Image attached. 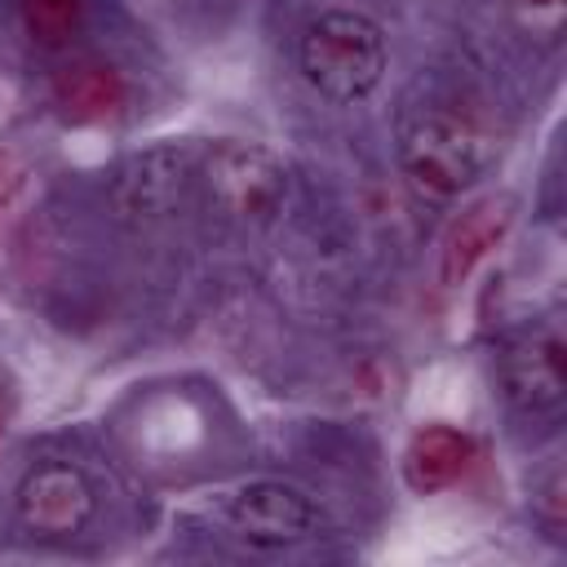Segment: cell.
<instances>
[{"mask_svg": "<svg viewBox=\"0 0 567 567\" xmlns=\"http://www.w3.org/2000/svg\"><path fill=\"white\" fill-rule=\"evenodd\" d=\"M297 66L319 97L363 102L385 75V35L368 13L328 9L306 27Z\"/></svg>", "mask_w": 567, "mask_h": 567, "instance_id": "obj_2", "label": "cell"}, {"mask_svg": "<svg viewBox=\"0 0 567 567\" xmlns=\"http://www.w3.org/2000/svg\"><path fill=\"white\" fill-rule=\"evenodd\" d=\"M22 27L31 31V40L40 44H62L75 35L80 18H84V0H18Z\"/></svg>", "mask_w": 567, "mask_h": 567, "instance_id": "obj_11", "label": "cell"}, {"mask_svg": "<svg viewBox=\"0 0 567 567\" xmlns=\"http://www.w3.org/2000/svg\"><path fill=\"white\" fill-rule=\"evenodd\" d=\"M93 514H97V492L89 474L66 461H44L27 470L18 483V523L31 536H44V540L75 536L93 523Z\"/></svg>", "mask_w": 567, "mask_h": 567, "instance_id": "obj_5", "label": "cell"}, {"mask_svg": "<svg viewBox=\"0 0 567 567\" xmlns=\"http://www.w3.org/2000/svg\"><path fill=\"white\" fill-rule=\"evenodd\" d=\"M22 190H27V164L9 146H0V213H9L22 199Z\"/></svg>", "mask_w": 567, "mask_h": 567, "instance_id": "obj_14", "label": "cell"}, {"mask_svg": "<svg viewBox=\"0 0 567 567\" xmlns=\"http://www.w3.org/2000/svg\"><path fill=\"white\" fill-rule=\"evenodd\" d=\"M514 18L532 40L554 44L563 35V18H567V0H514Z\"/></svg>", "mask_w": 567, "mask_h": 567, "instance_id": "obj_12", "label": "cell"}, {"mask_svg": "<svg viewBox=\"0 0 567 567\" xmlns=\"http://www.w3.org/2000/svg\"><path fill=\"white\" fill-rule=\"evenodd\" d=\"M208 204L235 226H270L288 204V164L248 137H221L199 159Z\"/></svg>", "mask_w": 567, "mask_h": 567, "instance_id": "obj_3", "label": "cell"}, {"mask_svg": "<svg viewBox=\"0 0 567 567\" xmlns=\"http://www.w3.org/2000/svg\"><path fill=\"white\" fill-rule=\"evenodd\" d=\"M496 159V128L478 106L430 102L399 124V164L416 190L434 199H456Z\"/></svg>", "mask_w": 567, "mask_h": 567, "instance_id": "obj_1", "label": "cell"}, {"mask_svg": "<svg viewBox=\"0 0 567 567\" xmlns=\"http://www.w3.org/2000/svg\"><path fill=\"white\" fill-rule=\"evenodd\" d=\"M226 523L252 549H284V545L306 540L319 527V509L301 487L261 478V483H248L230 496Z\"/></svg>", "mask_w": 567, "mask_h": 567, "instance_id": "obj_6", "label": "cell"}, {"mask_svg": "<svg viewBox=\"0 0 567 567\" xmlns=\"http://www.w3.org/2000/svg\"><path fill=\"white\" fill-rule=\"evenodd\" d=\"M470 465H474V439L456 425H421L403 447V478L421 496L452 487Z\"/></svg>", "mask_w": 567, "mask_h": 567, "instance_id": "obj_10", "label": "cell"}, {"mask_svg": "<svg viewBox=\"0 0 567 567\" xmlns=\"http://www.w3.org/2000/svg\"><path fill=\"white\" fill-rule=\"evenodd\" d=\"M536 514L545 518V527L558 536V527H563V470L554 465L545 478H540V487H536Z\"/></svg>", "mask_w": 567, "mask_h": 567, "instance_id": "obj_13", "label": "cell"}, {"mask_svg": "<svg viewBox=\"0 0 567 567\" xmlns=\"http://www.w3.org/2000/svg\"><path fill=\"white\" fill-rule=\"evenodd\" d=\"M195 182H199L195 155L177 142H159L120 164L111 182V204L128 226H164L186 208Z\"/></svg>", "mask_w": 567, "mask_h": 567, "instance_id": "obj_4", "label": "cell"}, {"mask_svg": "<svg viewBox=\"0 0 567 567\" xmlns=\"http://www.w3.org/2000/svg\"><path fill=\"white\" fill-rule=\"evenodd\" d=\"M49 93H53L58 115L71 124H111L128 111V97H133L124 71L102 58H80L71 66H62L53 75Z\"/></svg>", "mask_w": 567, "mask_h": 567, "instance_id": "obj_8", "label": "cell"}, {"mask_svg": "<svg viewBox=\"0 0 567 567\" xmlns=\"http://www.w3.org/2000/svg\"><path fill=\"white\" fill-rule=\"evenodd\" d=\"M509 226H514V199H505V195H487V199L470 204V208L452 221V230H447V239H443L439 279H443L447 288L465 284V279L478 270V261L505 239Z\"/></svg>", "mask_w": 567, "mask_h": 567, "instance_id": "obj_9", "label": "cell"}, {"mask_svg": "<svg viewBox=\"0 0 567 567\" xmlns=\"http://www.w3.org/2000/svg\"><path fill=\"white\" fill-rule=\"evenodd\" d=\"M501 390L509 408L523 416H545L558 412L567 394V372H563V341L549 328H536L518 341L505 346L501 354Z\"/></svg>", "mask_w": 567, "mask_h": 567, "instance_id": "obj_7", "label": "cell"}]
</instances>
